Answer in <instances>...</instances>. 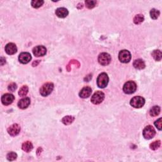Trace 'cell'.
I'll list each match as a JSON object with an SVG mask.
<instances>
[{
    "label": "cell",
    "mask_w": 162,
    "mask_h": 162,
    "mask_svg": "<svg viewBox=\"0 0 162 162\" xmlns=\"http://www.w3.org/2000/svg\"><path fill=\"white\" fill-rule=\"evenodd\" d=\"M109 81L108 75L106 73H101L97 79V85L100 88H105L107 86Z\"/></svg>",
    "instance_id": "1"
},
{
    "label": "cell",
    "mask_w": 162,
    "mask_h": 162,
    "mask_svg": "<svg viewBox=\"0 0 162 162\" xmlns=\"http://www.w3.org/2000/svg\"><path fill=\"white\" fill-rule=\"evenodd\" d=\"M53 89H54V85L53 83L51 82L46 83V84L43 85L40 89L41 95L44 97L50 95V94L51 93V92L53 91Z\"/></svg>",
    "instance_id": "2"
},
{
    "label": "cell",
    "mask_w": 162,
    "mask_h": 162,
    "mask_svg": "<svg viewBox=\"0 0 162 162\" xmlns=\"http://www.w3.org/2000/svg\"><path fill=\"white\" fill-rule=\"evenodd\" d=\"M137 89V85L134 81H128L124 86L123 91L125 94H131L135 93Z\"/></svg>",
    "instance_id": "3"
},
{
    "label": "cell",
    "mask_w": 162,
    "mask_h": 162,
    "mask_svg": "<svg viewBox=\"0 0 162 162\" xmlns=\"http://www.w3.org/2000/svg\"><path fill=\"white\" fill-rule=\"evenodd\" d=\"M130 104L132 107L135 108H140L144 105L145 104V100L141 96H136L132 98L130 100Z\"/></svg>",
    "instance_id": "4"
},
{
    "label": "cell",
    "mask_w": 162,
    "mask_h": 162,
    "mask_svg": "<svg viewBox=\"0 0 162 162\" xmlns=\"http://www.w3.org/2000/svg\"><path fill=\"white\" fill-rule=\"evenodd\" d=\"M112 61L111 56L107 53H102L98 57V62L103 66L108 65Z\"/></svg>",
    "instance_id": "5"
},
{
    "label": "cell",
    "mask_w": 162,
    "mask_h": 162,
    "mask_svg": "<svg viewBox=\"0 0 162 162\" xmlns=\"http://www.w3.org/2000/svg\"><path fill=\"white\" fill-rule=\"evenodd\" d=\"M143 137L146 139H151L154 137L156 134V131L152 126L148 125L143 130Z\"/></svg>",
    "instance_id": "6"
},
{
    "label": "cell",
    "mask_w": 162,
    "mask_h": 162,
    "mask_svg": "<svg viewBox=\"0 0 162 162\" xmlns=\"http://www.w3.org/2000/svg\"><path fill=\"white\" fill-rule=\"evenodd\" d=\"M118 59L122 63L127 64L130 61L131 59V54L127 50H122L118 54Z\"/></svg>",
    "instance_id": "7"
},
{
    "label": "cell",
    "mask_w": 162,
    "mask_h": 162,
    "mask_svg": "<svg viewBox=\"0 0 162 162\" xmlns=\"http://www.w3.org/2000/svg\"><path fill=\"white\" fill-rule=\"evenodd\" d=\"M105 94L101 91H97L94 93L91 98V102L94 105L100 104L104 100Z\"/></svg>",
    "instance_id": "8"
},
{
    "label": "cell",
    "mask_w": 162,
    "mask_h": 162,
    "mask_svg": "<svg viewBox=\"0 0 162 162\" xmlns=\"http://www.w3.org/2000/svg\"><path fill=\"white\" fill-rule=\"evenodd\" d=\"M7 131L11 136H15L18 135L21 132V127L18 124H14L8 128Z\"/></svg>",
    "instance_id": "9"
},
{
    "label": "cell",
    "mask_w": 162,
    "mask_h": 162,
    "mask_svg": "<svg viewBox=\"0 0 162 162\" xmlns=\"http://www.w3.org/2000/svg\"><path fill=\"white\" fill-rule=\"evenodd\" d=\"M33 54L34 56L39 57L45 56L46 53V48L43 46H37L33 49Z\"/></svg>",
    "instance_id": "10"
},
{
    "label": "cell",
    "mask_w": 162,
    "mask_h": 162,
    "mask_svg": "<svg viewBox=\"0 0 162 162\" xmlns=\"http://www.w3.org/2000/svg\"><path fill=\"white\" fill-rule=\"evenodd\" d=\"M32 59V57L31 54L27 52H23L20 54L18 57L19 62L22 64H27Z\"/></svg>",
    "instance_id": "11"
},
{
    "label": "cell",
    "mask_w": 162,
    "mask_h": 162,
    "mask_svg": "<svg viewBox=\"0 0 162 162\" xmlns=\"http://www.w3.org/2000/svg\"><path fill=\"white\" fill-rule=\"evenodd\" d=\"M14 99H15V97L13 94L6 93L5 94H4V95L2 96L1 102L4 105L7 106L12 103Z\"/></svg>",
    "instance_id": "12"
},
{
    "label": "cell",
    "mask_w": 162,
    "mask_h": 162,
    "mask_svg": "<svg viewBox=\"0 0 162 162\" xmlns=\"http://www.w3.org/2000/svg\"><path fill=\"white\" fill-rule=\"evenodd\" d=\"M5 51L8 54H13L17 53V48L13 43H8L5 46Z\"/></svg>",
    "instance_id": "13"
},
{
    "label": "cell",
    "mask_w": 162,
    "mask_h": 162,
    "mask_svg": "<svg viewBox=\"0 0 162 162\" xmlns=\"http://www.w3.org/2000/svg\"><path fill=\"white\" fill-rule=\"evenodd\" d=\"M55 13L58 17L64 18L66 17L69 15V11L65 8H58L55 11Z\"/></svg>",
    "instance_id": "14"
},
{
    "label": "cell",
    "mask_w": 162,
    "mask_h": 162,
    "mask_svg": "<svg viewBox=\"0 0 162 162\" xmlns=\"http://www.w3.org/2000/svg\"><path fill=\"white\" fill-rule=\"evenodd\" d=\"M92 93V89L89 87H85L82 88L79 93V96L82 98H87L91 96Z\"/></svg>",
    "instance_id": "15"
},
{
    "label": "cell",
    "mask_w": 162,
    "mask_h": 162,
    "mask_svg": "<svg viewBox=\"0 0 162 162\" xmlns=\"http://www.w3.org/2000/svg\"><path fill=\"white\" fill-rule=\"evenodd\" d=\"M30 100L29 98H25L20 100L18 103V106L21 109H25L29 106Z\"/></svg>",
    "instance_id": "16"
},
{
    "label": "cell",
    "mask_w": 162,
    "mask_h": 162,
    "mask_svg": "<svg viewBox=\"0 0 162 162\" xmlns=\"http://www.w3.org/2000/svg\"><path fill=\"white\" fill-rule=\"evenodd\" d=\"M133 66L134 68L138 70H142L145 68V63L142 59H137L133 63Z\"/></svg>",
    "instance_id": "17"
},
{
    "label": "cell",
    "mask_w": 162,
    "mask_h": 162,
    "mask_svg": "<svg viewBox=\"0 0 162 162\" xmlns=\"http://www.w3.org/2000/svg\"><path fill=\"white\" fill-rule=\"evenodd\" d=\"M22 148L24 151L29 153L33 149V145L32 143H30V141H26L25 143H23L22 146Z\"/></svg>",
    "instance_id": "18"
},
{
    "label": "cell",
    "mask_w": 162,
    "mask_h": 162,
    "mask_svg": "<svg viewBox=\"0 0 162 162\" xmlns=\"http://www.w3.org/2000/svg\"><path fill=\"white\" fill-rule=\"evenodd\" d=\"M160 107L158 106H154L149 111V114L151 117H156L160 113Z\"/></svg>",
    "instance_id": "19"
},
{
    "label": "cell",
    "mask_w": 162,
    "mask_h": 162,
    "mask_svg": "<svg viewBox=\"0 0 162 162\" xmlns=\"http://www.w3.org/2000/svg\"><path fill=\"white\" fill-rule=\"evenodd\" d=\"M74 117L72 116H65L62 118V122L65 125H70L74 122Z\"/></svg>",
    "instance_id": "20"
},
{
    "label": "cell",
    "mask_w": 162,
    "mask_h": 162,
    "mask_svg": "<svg viewBox=\"0 0 162 162\" xmlns=\"http://www.w3.org/2000/svg\"><path fill=\"white\" fill-rule=\"evenodd\" d=\"M152 57L156 61H160L162 57V53L160 50H154L152 53Z\"/></svg>",
    "instance_id": "21"
},
{
    "label": "cell",
    "mask_w": 162,
    "mask_h": 162,
    "mask_svg": "<svg viewBox=\"0 0 162 162\" xmlns=\"http://www.w3.org/2000/svg\"><path fill=\"white\" fill-rule=\"evenodd\" d=\"M160 11L156 9L153 8L150 11V16H151V17L154 20H156L160 16Z\"/></svg>",
    "instance_id": "22"
},
{
    "label": "cell",
    "mask_w": 162,
    "mask_h": 162,
    "mask_svg": "<svg viewBox=\"0 0 162 162\" xmlns=\"http://www.w3.org/2000/svg\"><path fill=\"white\" fill-rule=\"evenodd\" d=\"M144 18L143 15H137L134 18V22L135 24H139V23L144 21Z\"/></svg>",
    "instance_id": "23"
},
{
    "label": "cell",
    "mask_w": 162,
    "mask_h": 162,
    "mask_svg": "<svg viewBox=\"0 0 162 162\" xmlns=\"http://www.w3.org/2000/svg\"><path fill=\"white\" fill-rule=\"evenodd\" d=\"M43 4H44V1H41V0H34V1H31V5L34 8H38L41 7Z\"/></svg>",
    "instance_id": "24"
},
{
    "label": "cell",
    "mask_w": 162,
    "mask_h": 162,
    "mask_svg": "<svg viewBox=\"0 0 162 162\" xmlns=\"http://www.w3.org/2000/svg\"><path fill=\"white\" fill-rule=\"evenodd\" d=\"M29 91V88L27 86H23L22 88L20 89L18 94L21 96H26Z\"/></svg>",
    "instance_id": "25"
},
{
    "label": "cell",
    "mask_w": 162,
    "mask_h": 162,
    "mask_svg": "<svg viewBox=\"0 0 162 162\" xmlns=\"http://www.w3.org/2000/svg\"><path fill=\"white\" fill-rule=\"evenodd\" d=\"M86 3V7L88 8L89 9H92L94 7H95L96 4H97V1H91V0H87L85 2Z\"/></svg>",
    "instance_id": "26"
},
{
    "label": "cell",
    "mask_w": 162,
    "mask_h": 162,
    "mask_svg": "<svg viewBox=\"0 0 162 162\" xmlns=\"http://www.w3.org/2000/svg\"><path fill=\"white\" fill-rule=\"evenodd\" d=\"M160 145H161V142H160V141L158 140V141H154L153 143L150 144L149 147L153 150H156L160 148Z\"/></svg>",
    "instance_id": "27"
},
{
    "label": "cell",
    "mask_w": 162,
    "mask_h": 162,
    "mask_svg": "<svg viewBox=\"0 0 162 162\" xmlns=\"http://www.w3.org/2000/svg\"><path fill=\"white\" fill-rule=\"evenodd\" d=\"M17 158V155L14 152H10L7 154L6 155V158L9 161H13L16 160Z\"/></svg>",
    "instance_id": "28"
},
{
    "label": "cell",
    "mask_w": 162,
    "mask_h": 162,
    "mask_svg": "<svg viewBox=\"0 0 162 162\" xmlns=\"http://www.w3.org/2000/svg\"><path fill=\"white\" fill-rule=\"evenodd\" d=\"M155 125L156 126V127L161 130V128H162V122H161V118H160L158 120H157L155 122Z\"/></svg>",
    "instance_id": "29"
},
{
    "label": "cell",
    "mask_w": 162,
    "mask_h": 162,
    "mask_svg": "<svg viewBox=\"0 0 162 162\" xmlns=\"http://www.w3.org/2000/svg\"><path fill=\"white\" fill-rule=\"evenodd\" d=\"M17 88V84H15V83H11V84H10L8 86V90L10 91L14 92L16 90Z\"/></svg>",
    "instance_id": "30"
},
{
    "label": "cell",
    "mask_w": 162,
    "mask_h": 162,
    "mask_svg": "<svg viewBox=\"0 0 162 162\" xmlns=\"http://www.w3.org/2000/svg\"><path fill=\"white\" fill-rule=\"evenodd\" d=\"M0 62H1V65H3L6 63L5 58H3V57H1V61H0Z\"/></svg>",
    "instance_id": "31"
},
{
    "label": "cell",
    "mask_w": 162,
    "mask_h": 162,
    "mask_svg": "<svg viewBox=\"0 0 162 162\" xmlns=\"http://www.w3.org/2000/svg\"><path fill=\"white\" fill-rule=\"evenodd\" d=\"M39 63V60H37V61H35L34 62L33 64V66H37L38 65V64Z\"/></svg>",
    "instance_id": "32"
}]
</instances>
